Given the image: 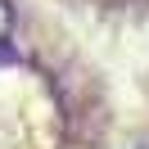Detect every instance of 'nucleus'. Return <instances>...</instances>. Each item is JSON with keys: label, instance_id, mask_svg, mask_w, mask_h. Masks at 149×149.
<instances>
[{"label": "nucleus", "instance_id": "1", "mask_svg": "<svg viewBox=\"0 0 149 149\" xmlns=\"http://www.w3.org/2000/svg\"><path fill=\"white\" fill-rule=\"evenodd\" d=\"M9 23H14V14H9V5L0 0V41H5V32H9Z\"/></svg>", "mask_w": 149, "mask_h": 149}]
</instances>
